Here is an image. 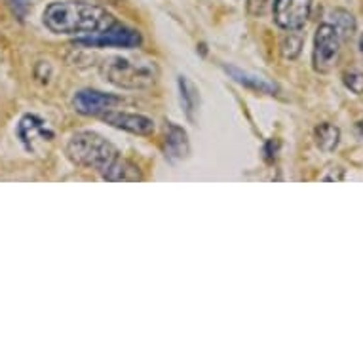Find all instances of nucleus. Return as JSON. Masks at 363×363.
Listing matches in <instances>:
<instances>
[{
	"mask_svg": "<svg viewBox=\"0 0 363 363\" xmlns=\"http://www.w3.org/2000/svg\"><path fill=\"white\" fill-rule=\"evenodd\" d=\"M114 23L105 8L84 0L52 2L44 10V25L55 35H96Z\"/></svg>",
	"mask_w": 363,
	"mask_h": 363,
	"instance_id": "obj_1",
	"label": "nucleus"
},
{
	"mask_svg": "<svg viewBox=\"0 0 363 363\" xmlns=\"http://www.w3.org/2000/svg\"><path fill=\"white\" fill-rule=\"evenodd\" d=\"M67 155L78 166L91 167V169L103 173L118 158V150L99 133L78 131L67 145Z\"/></svg>",
	"mask_w": 363,
	"mask_h": 363,
	"instance_id": "obj_2",
	"label": "nucleus"
},
{
	"mask_svg": "<svg viewBox=\"0 0 363 363\" xmlns=\"http://www.w3.org/2000/svg\"><path fill=\"white\" fill-rule=\"evenodd\" d=\"M103 74L108 82L125 89L149 88L156 82L158 69L155 61H131L125 57H113L103 67Z\"/></svg>",
	"mask_w": 363,
	"mask_h": 363,
	"instance_id": "obj_3",
	"label": "nucleus"
},
{
	"mask_svg": "<svg viewBox=\"0 0 363 363\" xmlns=\"http://www.w3.org/2000/svg\"><path fill=\"white\" fill-rule=\"evenodd\" d=\"M141 33L135 29H130L125 25L114 23L108 29L89 35L86 38H78L74 46H84V48H125L133 50L141 46Z\"/></svg>",
	"mask_w": 363,
	"mask_h": 363,
	"instance_id": "obj_4",
	"label": "nucleus"
},
{
	"mask_svg": "<svg viewBox=\"0 0 363 363\" xmlns=\"http://www.w3.org/2000/svg\"><path fill=\"white\" fill-rule=\"evenodd\" d=\"M340 38L339 30L331 23H322L315 30L314 38V69L318 72L333 71L340 55Z\"/></svg>",
	"mask_w": 363,
	"mask_h": 363,
	"instance_id": "obj_5",
	"label": "nucleus"
},
{
	"mask_svg": "<svg viewBox=\"0 0 363 363\" xmlns=\"http://www.w3.org/2000/svg\"><path fill=\"white\" fill-rule=\"evenodd\" d=\"M312 0H274L272 13L278 27L286 30H298L310 18Z\"/></svg>",
	"mask_w": 363,
	"mask_h": 363,
	"instance_id": "obj_6",
	"label": "nucleus"
},
{
	"mask_svg": "<svg viewBox=\"0 0 363 363\" xmlns=\"http://www.w3.org/2000/svg\"><path fill=\"white\" fill-rule=\"evenodd\" d=\"M120 103L122 99L113 94H103L97 89H82L72 99V107L84 116H101L107 111H113Z\"/></svg>",
	"mask_w": 363,
	"mask_h": 363,
	"instance_id": "obj_7",
	"label": "nucleus"
},
{
	"mask_svg": "<svg viewBox=\"0 0 363 363\" xmlns=\"http://www.w3.org/2000/svg\"><path fill=\"white\" fill-rule=\"evenodd\" d=\"M101 118L108 125L130 131V133H135V135H150L155 131V122L149 116H143V114L122 113V111H114L113 108V111H107L105 114H101Z\"/></svg>",
	"mask_w": 363,
	"mask_h": 363,
	"instance_id": "obj_8",
	"label": "nucleus"
},
{
	"mask_svg": "<svg viewBox=\"0 0 363 363\" xmlns=\"http://www.w3.org/2000/svg\"><path fill=\"white\" fill-rule=\"evenodd\" d=\"M18 135L21 139V143L25 145V149L35 150L38 143L52 141L54 139V131L44 124V120H40L35 114H27V116L19 120Z\"/></svg>",
	"mask_w": 363,
	"mask_h": 363,
	"instance_id": "obj_9",
	"label": "nucleus"
},
{
	"mask_svg": "<svg viewBox=\"0 0 363 363\" xmlns=\"http://www.w3.org/2000/svg\"><path fill=\"white\" fill-rule=\"evenodd\" d=\"M164 152L169 160H179L189 155V138L183 128L177 124H167L166 138H164Z\"/></svg>",
	"mask_w": 363,
	"mask_h": 363,
	"instance_id": "obj_10",
	"label": "nucleus"
},
{
	"mask_svg": "<svg viewBox=\"0 0 363 363\" xmlns=\"http://www.w3.org/2000/svg\"><path fill=\"white\" fill-rule=\"evenodd\" d=\"M105 181H141V173L135 164L124 158H116L111 166L101 173Z\"/></svg>",
	"mask_w": 363,
	"mask_h": 363,
	"instance_id": "obj_11",
	"label": "nucleus"
},
{
	"mask_svg": "<svg viewBox=\"0 0 363 363\" xmlns=\"http://www.w3.org/2000/svg\"><path fill=\"white\" fill-rule=\"evenodd\" d=\"M226 72H230V77L236 80V82H240L242 86H245V88L253 89V91H259V94H274L276 91V86L274 84H270L268 80H264V78H259L255 77V74H250V72H242L240 69H236V67H225Z\"/></svg>",
	"mask_w": 363,
	"mask_h": 363,
	"instance_id": "obj_12",
	"label": "nucleus"
},
{
	"mask_svg": "<svg viewBox=\"0 0 363 363\" xmlns=\"http://www.w3.org/2000/svg\"><path fill=\"white\" fill-rule=\"evenodd\" d=\"M314 139L315 145L320 147V150H323V152H333L339 147L340 131L333 124H322L315 128Z\"/></svg>",
	"mask_w": 363,
	"mask_h": 363,
	"instance_id": "obj_13",
	"label": "nucleus"
},
{
	"mask_svg": "<svg viewBox=\"0 0 363 363\" xmlns=\"http://www.w3.org/2000/svg\"><path fill=\"white\" fill-rule=\"evenodd\" d=\"M335 27V29L339 30L340 38L345 40V38H350L352 33L356 30V21L352 18V13H348L346 10H333V12L329 13V21Z\"/></svg>",
	"mask_w": 363,
	"mask_h": 363,
	"instance_id": "obj_14",
	"label": "nucleus"
},
{
	"mask_svg": "<svg viewBox=\"0 0 363 363\" xmlns=\"http://www.w3.org/2000/svg\"><path fill=\"white\" fill-rule=\"evenodd\" d=\"M179 88H181V101L185 105V111H186V116L192 118L194 116V111H196V103H198V94L194 86H192L185 77L179 78Z\"/></svg>",
	"mask_w": 363,
	"mask_h": 363,
	"instance_id": "obj_15",
	"label": "nucleus"
},
{
	"mask_svg": "<svg viewBox=\"0 0 363 363\" xmlns=\"http://www.w3.org/2000/svg\"><path fill=\"white\" fill-rule=\"evenodd\" d=\"M301 48H303V36L295 33H289L281 42V54L286 55L287 60H295L301 54Z\"/></svg>",
	"mask_w": 363,
	"mask_h": 363,
	"instance_id": "obj_16",
	"label": "nucleus"
},
{
	"mask_svg": "<svg viewBox=\"0 0 363 363\" xmlns=\"http://www.w3.org/2000/svg\"><path fill=\"white\" fill-rule=\"evenodd\" d=\"M342 80H345L346 88L354 91V94H363V69H348V71L342 74Z\"/></svg>",
	"mask_w": 363,
	"mask_h": 363,
	"instance_id": "obj_17",
	"label": "nucleus"
},
{
	"mask_svg": "<svg viewBox=\"0 0 363 363\" xmlns=\"http://www.w3.org/2000/svg\"><path fill=\"white\" fill-rule=\"evenodd\" d=\"M8 6L12 8L13 16H18L19 19H23L29 12L30 0H8Z\"/></svg>",
	"mask_w": 363,
	"mask_h": 363,
	"instance_id": "obj_18",
	"label": "nucleus"
},
{
	"mask_svg": "<svg viewBox=\"0 0 363 363\" xmlns=\"http://www.w3.org/2000/svg\"><path fill=\"white\" fill-rule=\"evenodd\" d=\"M268 2H270V0H250V2H247L250 13H253V16H261V13H264Z\"/></svg>",
	"mask_w": 363,
	"mask_h": 363,
	"instance_id": "obj_19",
	"label": "nucleus"
},
{
	"mask_svg": "<svg viewBox=\"0 0 363 363\" xmlns=\"http://www.w3.org/2000/svg\"><path fill=\"white\" fill-rule=\"evenodd\" d=\"M357 133H359V138L363 139V120L357 124Z\"/></svg>",
	"mask_w": 363,
	"mask_h": 363,
	"instance_id": "obj_20",
	"label": "nucleus"
},
{
	"mask_svg": "<svg viewBox=\"0 0 363 363\" xmlns=\"http://www.w3.org/2000/svg\"><path fill=\"white\" fill-rule=\"evenodd\" d=\"M359 52H362V54H363V35L359 36Z\"/></svg>",
	"mask_w": 363,
	"mask_h": 363,
	"instance_id": "obj_21",
	"label": "nucleus"
}]
</instances>
